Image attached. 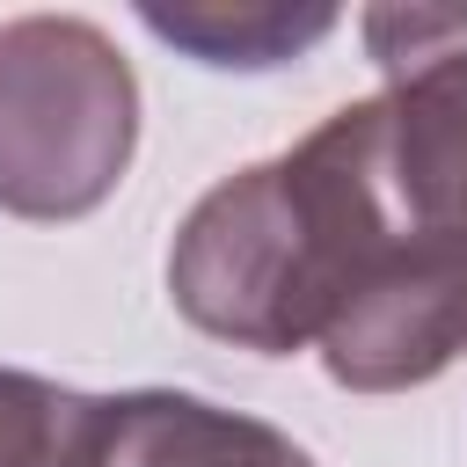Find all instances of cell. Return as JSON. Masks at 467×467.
<instances>
[{
    "label": "cell",
    "instance_id": "6da1fadb",
    "mask_svg": "<svg viewBox=\"0 0 467 467\" xmlns=\"http://www.w3.org/2000/svg\"><path fill=\"white\" fill-rule=\"evenodd\" d=\"M139 80L80 15L0 22V212L88 219L131 168Z\"/></svg>",
    "mask_w": 467,
    "mask_h": 467
},
{
    "label": "cell",
    "instance_id": "7a4b0ae2",
    "mask_svg": "<svg viewBox=\"0 0 467 467\" xmlns=\"http://www.w3.org/2000/svg\"><path fill=\"white\" fill-rule=\"evenodd\" d=\"M88 467H314V452L263 416L175 387H139V394H102V431Z\"/></svg>",
    "mask_w": 467,
    "mask_h": 467
},
{
    "label": "cell",
    "instance_id": "3957f363",
    "mask_svg": "<svg viewBox=\"0 0 467 467\" xmlns=\"http://www.w3.org/2000/svg\"><path fill=\"white\" fill-rule=\"evenodd\" d=\"M139 22L153 36H168L175 51L204 58V66H241V73H263V66H285L299 51H314L343 15L336 7H270V0H248V7H226V0H204V7H139Z\"/></svg>",
    "mask_w": 467,
    "mask_h": 467
},
{
    "label": "cell",
    "instance_id": "277c9868",
    "mask_svg": "<svg viewBox=\"0 0 467 467\" xmlns=\"http://www.w3.org/2000/svg\"><path fill=\"white\" fill-rule=\"evenodd\" d=\"M95 431H102V394L0 365V467H88Z\"/></svg>",
    "mask_w": 467,
    "mask_h": 467
}]
</instances>
